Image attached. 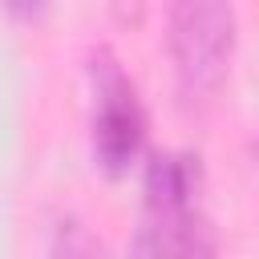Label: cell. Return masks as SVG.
<instances>
[{
	"mask_svg": "<svg viewBox=\"0 0 259 259\" xmlns=\"http://www.w3.org/2000/svg\"><path fill=\"white\" fill-rule=\"evenodd\" d=\"M210 231L198 198V166L190 154L158 150L142 178V219L134 235V259H186V251Z\"/></svg>",
	"mask_w": 259,
	"mask_h": 259,
	"instance_id": "1",
	"label": "cell"
},
{
	"mask_svg": "<svg viewBox=\"0 0 259 259\" xmlns=\"http://www.w3.org/2000/svg\"><path fill=\"white\" fill-rule=\"evenodd\" d=\"M166 28L178 97L186 105H206L231 69L235 8L223 0H178L166 12Z\"/></svg>",
	"mask_w": 259,
	"mask_h": 259,
	"instance_id": "2",
	"label": "cell"
},
{
	"mask_svg": "<svg viewBox=\"0 0 259 259\" xmlns=\"http://www.w3.org/2000/svg\"><path fill=\"white\" fill-rule=\"evenodd\" d=\"M89 77H93V154L109 174H121L146 142V109L138 85L130 81L109 45L93 49Z\"/></svg>",
	"mask_w": 259,
	"mask_h": 259,
	"instance_id": "3",
	"label": "cell"
},
{
	"mask_svg": "<svg viewBox=\"0 0 259 259\" xmlns=\"http://www.w3.org/2000/svg\"><path fill=\"white\" fill-rule=\"evenodd\" d=\"M49 259H101V243L77 214H61L49 239Z\"/></svg>",
	"mask_w": 259,
	"mask_h": 259,
	"instance_id": "4",
	"label": "cell"
}]
</instances>
